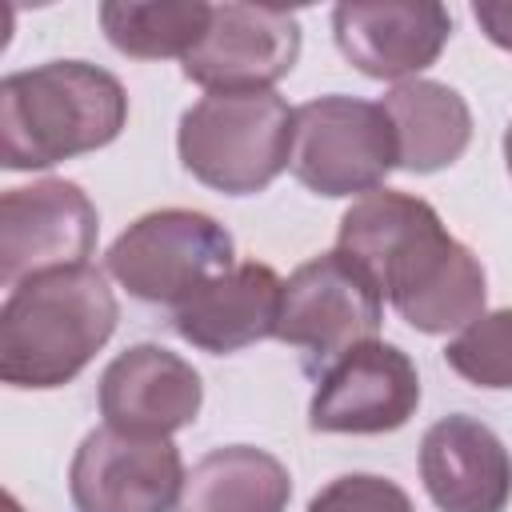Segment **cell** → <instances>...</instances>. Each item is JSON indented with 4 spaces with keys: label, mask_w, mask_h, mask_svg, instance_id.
<instances>
[{
    "label": "cell",
    "mask_w": 512,
    "mask_h": 512,
    "mask_svg": "<svg viewBox=\"0 0 512 512\" xmlns=\"http://www.w3.org/2000/svg\"><path fill=\"white\" fill-rule=\"evenodd\" d=\"M336 252H344L416 332L440 336L484 316L488 280L480 260L420 196L376 188L352 200L340 216Z\"/></svg>",
    "instance_id": "obj_1"
},
{
    "label": "cell",
    "mask_w": 512,
    "mask_h": 512,
    "mask_svg": "<svg viewBox=\"0 0 512 512\" xmlns=\"http://www.w3.org/2000/svg\"><path fill=\"white\" fill-rule=\"evenodd\" d=\"M116 320V296L88 264L20 280L0 308V380L36 392L76 380Z\"/></svg>",
    "instance_id": "obj_2"
},
{
    "label": "cell",
    "mask_w": 512,
    "mask_h": 512,
    "mask_svg": "<svg viewBox=\"0 0 512 512\" xmlns=\"http://www.w3.org/2000/svg\"><path fill=\"white\" fill-rule=\"evenodd\" d=\"M128 120L124 84L88 60H48L0 80V164L8 172L52 168L96 152Z\"/></svg>",
    "instance_id": "obj_3"
},
{
    "label": "cell",
    "mask_w": 512,
    "mask_h": 512,
    "mask_svg": "<svg viewBox=\"0 0 512 512\" xmlns=\"http://www.w3.org/2000/svg\"><path fill=\"white\" fill-rule=\"evenodd\" d=\"M296 108L276 92H208L176 132L180 164L224 196L264 192L292 164Z\"/></svg>",
    "instance_id": "obj_4"
},
{
    "label": "cell",
    "mask_w": 512,
    "mask_h": 512,
    "mask_svg": "<svg viewBox=\"0 0 512 512\" xmlns=\"http://www.w3.org/2000/svg\"><path fill=\"white\" fill-rule=\"evenodd\" d=\"M128 296L180 308L204 284L236 268V244L220 220L196 208H160L132 220L104 256Z\"/></svg>",
    "instance_id": "obj_5"
},
{
    "label": "cell",
    "mask_w": 512,
    "mask_h": 512,
    "mask_svg": "<svg viewBox=\"0 0 512 512\" xmlns=\"http://www.w3.org/2000/svg\"><path fill=\"white\" fill-rule=\"evenodd\" d=\"M292 176L316 196H368L400 168L396 128L376 100L316 96L296 108Z\"/></svg>",
    "instance_id": "obj_6"
},
{
    "label": "cell",
    "mask_w": 512,
    "mask_h": 512,
    "mask_svg": "<svg viewBox=\"0 0 512 512\" xmlns=\"http://www.w3.org/2000/svg\"><path fill=\"white\" fill-rule=\"evenodd\" d=\"M380 320V288L344 252H320L284 280L276 340L300 348L304 364L324 372L356 344L376 340Z\"/></svg>",
    "instance_id": "obj_7"
},
{
    "label": "cell",
    "mask_w": 512,
    "mask_h": 512,
    "mask_svg": "<svg viewBox=\"0 0 512 512\" xmlns=\"http://www.w3.org/2000/svg\"><path fill=\"white\" fill-rule=\"evenodd\" d=\"M100 216L72 180H36L0 196V280L16 288L28 276L80 268L96 248Z\"/></svg>",
    "instance_id": "obj_8"
},
{
    "label": "cell",
    "mask_w": 512,
    "mask_h": 512,
    "mask_svg": "<svg viewBox=\"0 0 512 512\" xmlns=\"http://www.w3.org/2000/svg\"><path fill=\"white\" fill-rule=\"evenodd\" d=\"M184 460L172 440H140L96 428L68 468L76 512H172L184 492Z\"/></svg>",
    "instance_id": "obj_9"
},
{
    "label": "cell",
    "mask_w": 512,
    "mask_h": 512,
    "mask_svg": "<svg viewBox=\"0 0 512 512\" xmlns=\"http://www.w3.org/2000/svg\"><path fill=\"white\" fill-rule=\"evenodd\" d=\"M420 404V376L408 352L384 340L356 344L316 376L308 404L312 432L380 436L412 420Z\"/></svg>",
    "instance_id": "obj_10"
},
{
    "label": "cell",
    "mask_w": 512,
    "mask_h": 512,
    "mask_svg": "<svg viewBox=\"0 0 512 512\" xmlns=\"http://www.w3.org/2000/svg\"><path fill=\"white\" fill-rule=\"evenodd\" d=\"M300 56V24L268 4H212L204 40L180 60L208 92H272Z\"/></svg>",
    "instance_id": "obj_11"
},
{
    "label": "cell",
    "mask_w": 512,
    "mask_h": 512,
    "mask_svg": "<svg viewBox=\"0 0 512 512\" xmlns=\"http://www.w3.org/2000/svg\"><path fill=\"white\" fill-rule=\"evenodd\" d=\"M200 404V372L160 344L124 348L100 376V416L124 436L168 440L196 420Z\"/></svg>",
    "instance_id": "obj_12"
},
{
    "label": "cell",
    "mask_w": 512,
    "mask_h": 512,
    "mask_svg": "<svg viewBox=\"0 0 512 512\" xmlns=\"http://www.w3.org/2000/svg\"><path fill=\"white\" fill-rule=\"evenodd\" d=\"M336 48L352 68L372 80H420L452 36V16L436 0L408 4H336L332 8Z\"/></svg>",
    "instance_id": "obj_13"
},
{
    "label": "cell",
    "mask_w": 512,
    "mask_h": 512,
    "mask_svg": "<svg viewBox=\"0 0 512 512\" xmlns=\"http://www.w3.org/2000/svg\"><path fill=\"white\" fill-rule=\"evenodd\" d=\"M420 480L440 512H504L512 500V456L476 416H444L420 440Z\"/></svg>",
    "instance_id": "obj_14"
},
{
    "label": "cell",
    "mask_w": 512,
    "mask_h": 512,
    "mask_svg": "<svg viewBox=\"0 0 512 512\" xmlns=\"http://www.w3.org/2000/svg\"><path fill=\"white\" fill-rule=\"evenodd\" d=\"M280 300H284V280L268 264L244 260L224 276H216L212 284H204L192 300L172 308V328L200 352L228 356L256 340L276 336Z\"/></svg>",
    "instance_id": "obj_15"
},
{
    "label": "cell",
    "mask_w": 512,
    "mask_h": 512,
    "mask_svg": "<svg viewBox=\"0 0 512 512\" xmlns=\"http://www.w3.org/2000/svg\"><path fill=\"white\" fill-rule=\"evenodd\" d=\"M380 104L396 128L400 168L440 172L464 156L472 140V112L456 88L440 80H404L388 88Z\"/></svg>",
    "instance_id": "obj_16"
},
{
    "label": "cell",
    "mask_w": 512,
    "mask_h": 512,
    "mask_svg": "<svg viewBox=\"0 0 512 512\" xmlns=\"http://www.w3.org/2000/svg\"><path fill=\"white\" fill-rule=\"evenodd\" d=\"M288 496L292 476L272 452L228 444L192 464L176 512H284Z\"/></svg>",
    "instance_id": "obj_17"
},
{
    "label": "cell",
    "mask_w": 512,
    "mask_h": 512,
    "mask_svg": "<svg viewBox=\"0 0 512 512\" xmlns=\"http://www.w3.org/2000/svg\"><path fill=\"white\" fill-rule=\"evenodd\" d=\"M212 20V4L184 0V4H136V0H108L100 4V28L108 44L136 60H164L188 56Z\"/></svg>",
    "instance_id": "obj_18"
},
{
    "label": "cell",
    "mask_w": 512,
    "mask_h": 512,
    "mask_svg": "<svg viewBox=\"0 0 512 512\" xmlns=\"http://www.w3.org/2000/svg\"><path fill=\"white\" fill-rule=\"evenodd\" d=\"M444 360L476 388H512V308L476 316L448 340Z\"/></svg>",
    "instance_id": "obj_19"
},
{
    "label": "cell",
    "mask_w": 512,
    "mask_h": 512,
    "mask_svg": "<svg viewBox=\"0 0 512 512\" xmlns=\"http://www.w3.org/2000/svg\"><path fill=\"white\" fill-rule=\"evenodd\" d=\"M308 512H416V508L400 484L372 472H352L324 484L312 496Z\"/></svg>",
    "instance_id": "obj_20"
},
{
    "label": "cell",
    "mask_w": 512,
    "mask_h": 512,
    "mask_svg": "<svg viewBox=\"0 0 512 512\" xmlns=\"http://www.w3.org/2000/svg\"><path fill=\"white\" fill-rule=\"evenodd\" d=\"M472 16H476L480 32H484L496 48L512 52V4H508V0H504V4H472Z\"/></svg>",
    "instance_id": "obj_21"
},
{
    "label": "cell",
    "mask_w": 512,
    "mask_h": 512,
    "mask_svg": "<svg viewBox=\"0 0 512 512\" xmlns=\"http://www.w3.org/2000/svg\"><path fill=\"white\" fill-rule=\"evenodd\" d=\"M504 164H508V172H512V124H508V132H504Z\"/></svg>",
    "instance_id": "obj_22"
}]
</instances>
